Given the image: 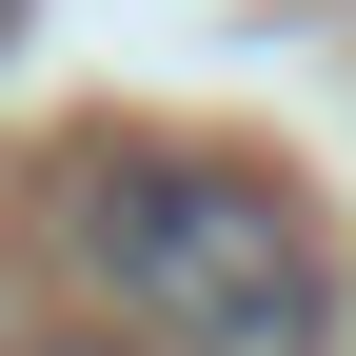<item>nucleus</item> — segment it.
<instances>
[{
	"label": "nucleus",
	"instance_id": "nucleus-1",
	"mask_svg": "<svg viewBox=\"0 0 356 356\" xmlns=\"http://www.w3.org/2000/svg\"><path fill=\"white\" fill-rule=\"evenodd\" d=\"M60 238L99 257V297L159 356H317L337 337V257H317V218H297L257 159L119 139V159H79V218Z\"/></svg>",
	"mask_w": 356,
	"mask_h": 356
},
{
	"label": "nucleus",
	"instance_id": "nucleus-2",
	"mask_svg": "<svg viewBox=\"0 0 356 356\" xmlns=\"http://www.w3.org/2000/svg\"><path fill=\"white\" fill-rule=\"evenodd\" d=\"M20 356H119V337H20Z\"/></svg>",
	"mask_w": 356,
	"mask_h": 356
},
{
	"label": "nucleus",
	"instance_id": "nucleus-3",
	"mask_svg": "<svg viewBox=\"0 0 356 356\" xmlns=\"http://www.w3.org/2000/svg\"><path fill=\"white\" fill-rule=\"evenodd\" d=\"M0 40H20V0H0Z\"/></svg>",
	"mask_w": 356,
	"mask_h": 356
}]
</instances>
